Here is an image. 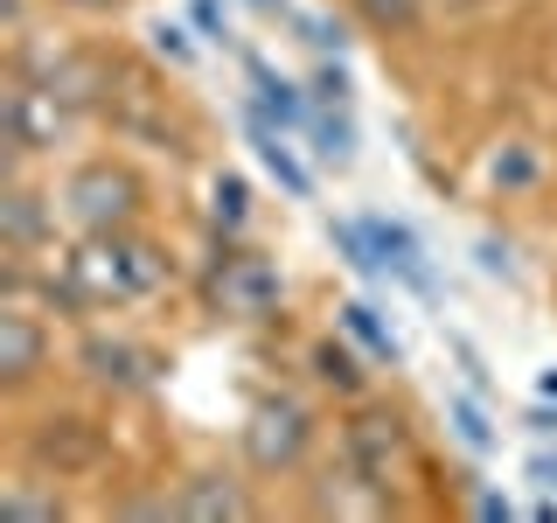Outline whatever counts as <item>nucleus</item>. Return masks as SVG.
Returning <instances> with one entry per match:
<instances>
[{"instance_id":"obj_7","label":"nucleus","mask_w":557,"mask_h":523,"mask_svg":"<svg viewBox=\"0 0 557 523\" xmlns=\"http://www.w3.org/2000/svg\"><path fill=\"white\" fill-rule=\"evenodd\" d=\"M313 440H321V418L293 391H265L244 412V467L251 475H293V467H307Z\"/></svg>"},{"instance_id":"obj_32","label":"nucleus","mask_w":557,"mask_h":523,"mask_svg":"<svg viewBox=\"0 0 557 523\" xmlns=\"http://www.w3.org/2000/svg\"><path fill=\"white\" fill-rule=\"evenodd\" d=\"M522 426H530L536 440H557V398H536V405L522 412Z\"/></svg>"},{"instance_id":"obj_10","label":"nucleus","mask_w":557,"mask_h":523,"mask_svg":"<svg viewBox=\"0 0 557 523\" xmlns=\"http://www.w3.org/2000/svg\"><path fill=\"white\" fill-rule=\"evenodd\" d=\"M49 370H57L49 321L28 301H0V398H28Z\"/></svg>"},{"instance_id":"obj_17","label":"nucleus","mask_w":557,"mask_h":523,"mask_svg":"<svg viewBox=\"0 0 557 523\" xmlns=\"http://www.w3.org/2000/svg\"><path fill=\"white\" fill-rule=\"evenodd\" d=\"M0 516H8V523H63L70 502H63V488L49 482V475L22 467V475L0 482Z\"/></svg>"},{"instance_id":"obj_20","label":"nucleus","mask_w":557,"mask_h":523,"mask_svg":"<svg viewBox=\"0 0 557 523\" xmlns=\"http://www.w3.org/2000/svg\"><path fill=\"white\" fill-rule=\"evenodd\" d=\"M244 223H251V182L223 168L209 182V238H244Z\"/></svg>"},{"instance_id":"obj_37","label":"nucleus","mask_w":557,"mask_h":523,"mask_svg":"<svg viewBox=\"0 0 557 523\" xmlns=\"http://www.w3.org/2000/svg\"><path fill=\"white\" fill-rule=\"evenodd\" d=\"M530 516H536V523H557V488H550V496H544V502H536V510H530Z\"/></svg>"},{"instance_id":"obj_21","label":"nucleus","mask_w":557,"mask_h":523,"mask_svg":"<svg viewBox=\"0 0 557 523\" xmlns=\"http://www.w3.org/2000/svg\"><path fill=\"white\" fill-rule=\"evenodd\" d=\"M327 244H335V258L356 279H391L383 258H376V244H370V231H362V217H327Z\"/></svg>"},{"instance_id":"obj_25","label":"nucleus","mask_w":557,"mask_h":523,"mask_svg":"<svg viewBox=\"0 0 557 523\" xmlns=\"http://www.w3.org/2000/svg\"><path fill=\"white\" fill-rule=\"evenodd\" d=\"M293 28H300V42L313 57H342L348 49V22H335V14H293Z\"/></svg>"},{"instance_id":"obj_34","label":"nucleus","mask_w":557,"mask_h":523,"mask_svg":"<svg viewBox=\"0 0 557 523\" xmlns=\"http://www.w3.org/2000/svg\"><path fill=\"white\" fill-rule=\"evenodd\" d=\"M530 482H544V488H557V453L544 447V453H530Z\"/></svg>"},{"instance_id":"obj_29","label":"nucleus","mask_w":557,"mask_h":523,"mask_svg":"<svg viewBox=\"0 0 557 523\" xmlns=\"http://www.w3.org/2000/svg\"><path fill=\"white\" fill-rule=\"evenodd\" d=\"M474 258H481V272H487V279H516V252H509L502 238H481V244H474Z\"/></svg>"},{"instance_id":"obj_26","label":"nucleus","mask_w":557,"mask_h":523,"mask_svg":"<svg viewBox=\"0 0 557 523\" xmlns=\"http://www.w3.org/2000/svg\"><path fill=\"white\" fill-rule=\"evenodd\" d=\"M307 92H313V105H348V98H356L348 63L342 57H321V63H313V77H307Z\"/></svg>"},{"instance_id":"obj_33","label":"nucleus","mask_w":557,"mask_h":523,"mask_svg":"<svg viewBox=\"0 0 557 523\" xmlns=\"http://www.w3.org/2000/svg\"><path fill=\"white\" fill-rule=\"evenodd\" d=\"M453 356H460V370H467V384H474V391H495V377L481 370V356H474V342H460L453 336Z\"/></svg>"},{"instance_id":"obj_14","label":"nucleus","mask_w":557,"mask_h":523,"mask_svg":"<svg viewBox=\"0 0 557 523\" xmlns=\"http://www.w3.org/2000/svg\"><path fill=\"white\" fill-rule=\"evenodd\" d=\"M244 77H251V112H265L272 126H286V133H307V119H313V92L307 84H293L286 70H272L258 49H244Z\"/></svg>"},{"instance_id":"obj_24","label":"nucleus","mask_w":557,"mask_h":523,"mask_svg":"<svg viewBox=\"0 0 557 523\" xmlns=\"http://www.w3.org/2000/svg\"><path fill=\"white\" fill-rule=\"evenodd\" d=\"M446 426H453V440H460L467 453H487L502 440V433L487 426V412H481V391L474 398H446Z\"/></svg>"},{"instance_id":"obj_13","label":"nucleus","mask_w":557,"mask_h":523,"mask_svg":"<svg viewBox=\"0 0 557 523\" xmlns=\"http://www.w3.org/2000/svg\"><path fill=\"white\" fill-rule=\"evenodd\" d=\"M362 231H370L383 272H391L397 287H411L418 301H440V272H432V258H425V238H418L405 217H362Z\"/></svg>"},{"instance_id":"obj_6","label":"nucleus","mask_w":557,"mask_h":523,"mask_svg":"<svg viewBox=\"0 0 557 523\" xmlns=\"http://www.w3.org/2000/svg\"><path fill=\"white\" fill-rule=\"evenodd\" d=\"M202 293L223 321H272L286 307V272L265 252H244L237 238H216V252L202 266Z\"/></svg>"},{"instance_id":"obj_30","label":"nucleus","mask_w":557,"mask_h":523,"mask_svg":"<svg viewBox=\"0 0 557 523\" xmlns=\"http://www.w3.org/2000/svg\"><path fill=\"white\" fill-rule=\"evenodd\" d=\"M112 516H174V488H161V496H119Z\"/></svg>"},{"instance_id":"obj_38","label":"nucleus","mask_w":557,"mask_h":523,"mask_svg":"<svg viewBox=\"0 0 557 523\" xmlns=\"http://www.w3.org/2000/svg\"><path fill=\"white\" fill-rule=\"evenodd\" d=\"M536 391H544V398H557V363H550L544 377H536Z\"/></svg>"},{"instance_id":"obj_11","label":"nucleus","mask_w":557,"mask_h":523,"mask_svg":"<svg viewBox=\"0 0 557 523\" xmlns=\"http://www.w3.org/2000/svg\"><path fill=\"white\" fill-rule=\"evenodd\" d=\"M57 223H63L57 188L42 196L28 174H8V182H0V252L49 258V252H57Z\"/></svg>"},{"instance_id":"obj_5","label":"nucleus","mask_w":557,"mask_h":523,"mask_svg":"<svg viewBox=\"0 0 557 523\" xmlns=\"http://www.w3.org/2000/svg\"><path fill=\"white\" fill-rule=\"evenodd\" d=\"M22 467L49 482H84V475H104L112 467V433L98 426L91 412H42L22 426Z\"/></svg>"},{"instance_id":"obj_23","label":"nucleus","mask_w":557,"mask_h":523,"mask_svg":"<svg viewBox=\"0 0 557 523\" xmlns=\"http://www.w3.org/2000/svg\"><path fill=\"white\" fill-rule=\"evenodd\" d=\"M536 174H544V154H536V147H502L495 161H487V182H495L502 196H522V188H536Z\"/></svg>"},{"instance_id":"obj_15","label":"nucleus","mask_w":557,"mask_h":523,"mask_svg":"<svg viewBox=\"0 0 557 523\" xmlns=\"http://www.w3.org/2000/svg\"><path fill=\"white\" fill-rule=\"evenodd\" d=\"M244 133H251V154L265 161L272 182L286 188L293 203H307V196H313V174H307L300 154H293V133H286V126H272V119H265V112H251V105H244Z\"/></svg>"},{"instance_id":"obj_19","label":"nucleus","mask_w":557,"mask_h":523,"mask_svg":"<svg viewBox=\"0 0 557 523\" xmlns=\"http://www.w3.org/2000/svg\"><path fill=\"white\" fill-rule=\"evenodd\" d=\"M307 147H313V161L321 168H356V119H348V105H313V119H307Z\"/></svg>"},{"instance_id":"obj_36","label":"nucleus","mask_w":557,"mask_h":523,"mask_svg":"<svg viewBox=\"0 0 557 523\" xmlns=\"http://www.w3.org/2000/svg\"><path fill=\"white\" fill-rule=\"evenodd\" d=\"M244 8H251V14H272V22H278V14H293V0H244Z\"/></svg>"},{"instance_id":"obj_8","label":"nucleus","mask_w":557,"mask_h":523,"mask_svg":"<svg viewBox=\"0 0 557 523\" xmlns=\"http://www.w3.org/2000/svg\"><path fill=\"white\" fill-rule=\"evenodd\" d=\"M70 126H77V112H63V105L49 98L42 84L14 70V77H8V92H0V133H8V174H22L28 161H49V154H63Z\"/></svg>"},{"instance_id":"obj_3","label":"nucleus","mask_w":557,"mask_h":523,"mask_svg":"<svg viewBox=\"0 0 557 523\" xmlns=\"http://www.w3.org/2000/svg\"><path fill=\"white\" fill-rule=\"evenodd\" d=\"M57 209L77 238L126 231V223H139V209H147V182H139V168L119 161V154H84V161L63 168Z\"/></svg>"},{"instance_id":"obj_35","label":"nucleus","mask_w":557,"mask_h":523,"mask_svg":"<svg viewBox=\"0 0 557 523\" xmlns=\"http://www.w3.org/2000/svg\"><path fill=\"white\" fill-rule=\"evenodd\" d=\"M57 8H70V14H119L126 0H57Z\"/></svg>"},{"instance_id":"obj_2","label":"nucleus","mask_w":557,"mask_h":523,"mask_svg":"<svg viewBox=\"0 0 557 523\" xmlns=\"http://www.w3.org/2000/svg\"><path fill=\"white\" fill-rule=\"evenodd\" d=\"M418 453V433L411 418L391 405V398H348V418H342V461L348 475L370 488L376 510H397V482H405Z\"/></svg>"},{"instance_id":"obj_18","label":"nucleus","mask_w":557,"mask_h":523,"mask_svg":"<svg viewBox=\"0 0 557 523\" xmlns=\"http://www.w3.org/2000/svg\"><path fill=\"white\" fill-rule=\"evenodd\" d=\"M335 321H342V336L356 342L370 363H383V370H397V363H405V342H397V328L383 321L370 301H342V307H335Z\"/></svg>"},{"instance_id":"obj_9","label":"nucleus","mask_w":557,"mask_h":523,"mask_svg":"<svg viewBox=\"0 0 557 523\" xmlns=\"http://www.w3.org/2000/svg\"><path fill=\"white\" fill-rule=\"evenodd\" d=\"M98 119L112 126V139H126V147L168 154V161H196V133L182 126V112L168 105V92H153V84H139V77H119V92Z\"/></svg>"},{"instance_id":"obj_1","label":"nucleus","mask_w":557,"mask_h":523,"mask_svg":"<svg viewBox=\"0 0 557 523\" xmlns=\"http://www.w3.org/2000/svg\"><path fill=\"white\" fill-rule=\"evenodd\" d=\"M70 266H77L84 293H91L98 307H133V301H153V293L174 287V252L161 238L147 231H98L84 238L77 252H70Z\"/></svg>"},{"instance_id":"obj_22","label":"nucleus","mask_w":557,"mask_h":523,"mask_svg":"<svg viewBox=\"0 0 557 523\" xmlns=\"http://www.w3.org/2000/svg\"><path fill=\"white\" fill-rule=\"evenodd\" d=\"M348 8L376 35H418V22H425V0H348Z\"/></svg>"},{"instance_id":"obj_12","label":"nucleus","mask_w":557,"mask_h":523,"mask_svg":"<svg viewBox=\"0 0 557 523\" xmlns=\"http://www.w3.org/2000/svg\"><path fill=\"white\" fill-rule=\"evenodd\" d=\"M174 516L182 523H244V516H258V502L237 467H196V475L174 482Z\"/></svg>"},{"instance_id":"obj_31","label":"nucleus","mask_w":557,"mask_h":523,"mask_svg":"<svg viewBox=\"0 0 557 523\" xmlns=\"http://www.w3.org/2000/svg\"><path fill=\"white\" fill-rule=\"evenodd\" d=\"M467 510H474L481 523H509L516 510H509V496H502V488H474V496H467Z\"/></svg>"},{"instance_id":"obj_27","label":"nucleus","mask_w":557,"mask_h":523,"mask_svg":"<svg viewBox=\"0 0 557 523\" xmlns=\"http://www.w3.org/2000/svg\"><path fill=\"white\" fill-rule=\"evenodd\" d=\"M147 49H153L161 63H174V70L196 63V42H188V28H174V22H153V28H147Z\"/></svg>"},{"instance_id":"obj_28","label":"nucleus","mask_w":557,"mask_h":523,"mask_svg":"<svg viewBox=\"0 0 557 523\" xmlns=\"http://www.w3.org/2000/svg\"><path fill=\"white\" fill-rule=\"evenodd\" d=\"M188 22H196L202 42H231V14H223V0H188Z\"/></svg>"},{"instance_id":"obj_16","label":"nucleus","mask_w":557,"mask_h":523,"mask_svg":"<svg viewBox=\"0 0 557 523\" xmlns=\"http://www.w3.org/2000/svg\"><path fill=\"white\" fill-rule=\"evenodd\" d=\"M307 377L321 384L327 398H370V356H356L342 336H321L307 349Z\"/></svg>"},{"instance_id":"obj_4","label":"nucleus","mask_w":557,"mask_h":523,"mask_svg":"<svg viewBox=\"0 0 557 523\" xmlns=\"http://www.w3.org/2000/svg\"><path fill=\"white\" fill-rule=\"evenodd\" d=\"M70 370H77L84 384H91L98 398H153L168 384V356L133 336H119V328H77V349H70Z\"/></svg>"}]
</instances>
